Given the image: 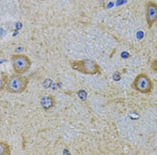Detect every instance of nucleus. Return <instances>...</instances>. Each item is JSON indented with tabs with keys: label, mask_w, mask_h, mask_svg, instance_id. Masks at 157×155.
Returning a JSON list of instances; mask_svg holds the SVG:
<instances>
[{
	"label": "nucleus",
	"mask_w": 157,
	"mask_h": 155,
	"mask_svg": "<svg viewBox=\"0 0 157 155\" xmlns=\"http://www.w3.org/2000/svg\"><path fill=\"white\" fill-rule=\"evenodd\" d=\"M41 104L44 108L48 109L52 105V100L49 97H45L42 99Z\"/></svg>",
	"instance_id": "0eeeda50"
},
{
	"label": "nucleus",
	"mask_w": 157,
	"mask_h": 155,
	"mask_svg": "<svg viewBox=\"0 0 157 155\" xmlns=\"http://www.w3.org/2000/svg\"><path fill=\"white\" fill-rule=\"evenodd\" d=\"M12 153L11 147L5 141H0V155H10Z\"/></svg>",
	"instance_id": "423d86ee"
},
{
	"label": "nucleus",
	"mask_w": 157,
	"mask_h": 155,
	"mask_svg": "<svg viewBox=\"0 0 157 155\" xmlns=\"http://www.w3.org/2000/svg\"><path fill=\"white\" fill-rule=\"evenodd\" d=\"M1 0H0V2H1Z\"/></svg>",
	"instance_id": "1a4fd4ad"
},
{
	"label": "nucleus",
	"mask_w": 157,
	"mask_h": 155,
	"mask_svg": "<svg viewBox=\"0 0 157 155\" xmlns=\"http://www.w3.org/2000/svg\"><path fill=\"white\" fill-rule=\"evenodd\" d=\"M6 80H4L2 78H0V93L3 91L4 89L6 88Z\"/></svg>",
	"instance_id": "6e6552de"
},
{
	"label": "nucleus",
	"mask_w": 157,
	"mask_h": 155,
	"mask_svg": "<svg viewBox=\"0 0 157 155\" xmlns=\"http://www.w3.org/2000/svg\"><path fill=\"white\" fill-rule=\"evenodd\" d=\"M29 83V79L27 77L16 73L7 79L6 88L11 94H21L25 91Z\"/></svg>",
	"instance_id": "f257e3e1"
},
{
	"label": "nucleus",
	"mask_w": 157,
	"mask_h": 155,
	"mask_svg": "<svg viewBox=\"0 0 157 155\" xmlns=\"http://www.w3.org/2000/svg\"><path fill=\"white\" fill-rule=\"evenodd\" d=\"M71 66L77 71L90 75L96 74L100 70V67L96 63L89 60L74 62L72 63Z\"/></svg>",
	"instance_id": "7ed1b4c3"
},
{
	"label": "nucleus",
	"mask_w": 157,
	"mask_h": 155,
	"mask_svg": "<svg viewBox=\"0 0 157 155\" xmlns=\"http://www.w3.org/2000/svg\"><path fill=\"white\" fill-rule=\"evenodd\" d=\"M146 20L149 26H151L157 20V4L149 2L146 9Z\"/></svg>",
	"instance_id": "39448f33"
},
{
	"label": "nucleus",
	"mask_w": 157,
	"mask_h": 155,
	"mask_svg": "<svg viewBox=\"0 0 157 155\" xmlns=\"http://www.w3.org/2000/svg\"><path fill=\"white\" fill-rule=\"evenodd\" d=\"M133 84L135 88L140 93H149L152 89L151 82L146 75H138L134 80Z\"/></svg>",
	"instance_id": "20e7f679"
},
{
	"label": "nucleus",
	"mask_w": 157,
	"mask_h": 155,
	"mask_svg": "<svg viewBox=\"0 0 157 155\" xmlns=\"http://www.w3.org/2000/svg\"><path fill=\"white\" fill-rule=\"evenodd\" d=\"M10 59L13 70L19 74L27 72L32 63L30 58L23 54H13Z\"/></svg>",
	"instance_id": "f03ea898"
}]
</instances>
